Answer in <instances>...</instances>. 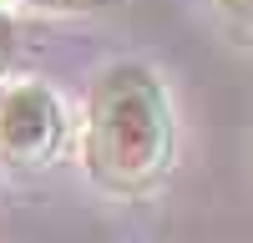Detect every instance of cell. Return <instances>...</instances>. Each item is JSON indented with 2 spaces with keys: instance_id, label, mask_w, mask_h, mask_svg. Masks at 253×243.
<instances>
[{
  "instance_id": "cell-1",
  "label": "cell",
  "mask_w": 253,
  "mask_h": 243,
  "mask_svg": "<svg viewBox=\"0 0 253 243\" xmlns=\"http://www.w3.org/2000/svg\"><path fill=\"white\" fill-rule=\"evenodd\" d=\"M172 101L147 61H117L91 81L81 112V167L101 193L137 198L157 188L172 167Z\"/></svg>"
},
{
  "instance_id": "cell-4",
  "label": "cell",
  "mask_w": 253,
  "mask_h": 243,
  "mask_svg": "<svg viewBox=\"0 0 253 243\" xmlns=\"http://www.w3.org/2000/svg\"><path fill=\"white\" fill-rule=\"evenodd\" d=\"M15 51H20V31H15V20L0 10V76L15 66Z\"/></svg>"
},
{
  "instance_id": "cell-2",
  "label": "cell",
  "mask_w": 253,
  "mask_h": 243,
  "mask_svg": "<svg viewBox=\"0 0 253 243\" xmlns=\"http://www.w3.org/2000/svg\"><path fill=\"white\" fill-rule=\"evenodd\" d=\"M66 142V107L41 81L0 86V167L5 172H41L51 167Z\"/></svg>"
},
{
  "instance_id": "cell-5",
  "label": "cell",
  "mask_w": 253,
  "mask_h": 243,
  "mask_svg": "<svg viewBox=\"0 0 253 243\" xmlns=\"http://www.w3.org/2000/svg\"><path fill=\"white\" fill-rule=\"evenodd\" d=\"M218 10L233 20V26H243V31H253V0H218Z\"/></svg>"
},
{
  "instance_id": "cell-3",
  "label": "cell",
  "mask_w": 253,
  "mask_h": 243,
  "mask_svg": "<svg viewBox=\"0 0 253 243\" xmlns=\"http://www.w3.org/2000/svg\"><path fill=\"white\" fill-rule=\"evenodd\" d=\"M31 10H46V15H101V10H117L122 0H20Z\"/></svg>"
}]
</instances>
